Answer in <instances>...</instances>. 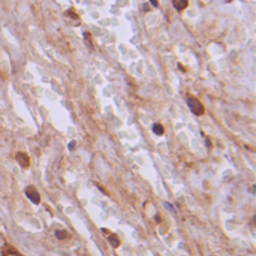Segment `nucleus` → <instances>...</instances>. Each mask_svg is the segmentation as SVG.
Segmentation results:
<instances>
[{"label": "nucleus", "mask_w": 256, "mask_h": 256, "mask_svg": "<svg viewBox=\"0 0 256 256\" xmlns=\"http://www.w3.org/2000/svg\"><path fill=\"white\" fill-rule=\"evenodd\" d=\"M187 105H189V108H190V111H192L193 114H196V115H202V114H204V105L199 102L196 98L189 96V98H187Z\"/></svg>", "instance_id": "nucleus-1"}, {"label": "nucleus", "mask_w": 256, "mask_h": 256, "mask_svg": "<svg viewBox=\"0 0 256 256\" xmlns=\"http://www.w3.org/2000/svg\"><path fill=\"white\" fill-rule=\"evenodd\" d=\"M26 195H27V198L33 202V204H39L41 202V196H39V193H38V190L33 187V186H28L26 189Z\"/></svg>", "instance_id": "nucleus-2"}, {"label": "nucleus", "mask_w": 256, "mask_h": 256, "mask_svg": "<svg viewBox=\"0 0 256 256\" xmlns=\"http://www.w3.org/2000/svg\"><path fill=\"white\" fill-rule=\"evenodd\" d=\"M15 159H17V162L21 165V168H28V165H30L28 154H26V153H17Z\"/></svg>", "instance_id": "nucleus-3"}, {"label": "nucleus", "mask_w": 256, "mask_h": 256, "mask_svg": "<svg viewBox=\"0 0 256 256\" xmlns=\"http://www.w3.org/2000/svg\"><path fill=\"white\" fill-rule=\"evenodd\" d=\"M102 232H103V234H108V240H109V243H111V246H112V247H118V246H120V240L117 238V235H115V234H109V231L105 229V228L102 229Z\"/></svg>", "instance_id": "nucleus-4"}, {"label": "nucleus", "mask_w": 256, "mask_h": 256, "mask_svg": "<svg viewBox=\"0 0 256 256\" xmlns=\"http://www.w3.org/2000/svg\"><path fill=\"white\" fill-rule=\"evenodd\" d=\"M172 5L177 11H184L189 5V0H172Z\"/></svg>", "instance_id": "nucleus-5"}, {"label": "nucleus", "mask_w": 256, "mask_h": 256, "mask_svg": "<svg viewBox=\"0 0 256 256\" xmlns=\"http://www.w3.org/2000/svg\"><path fill=\"white\" fill-rule=\"evenodd\" d=\"M3 256H23L20 252L14 250V249H3Z\"/></svg>", "instance_id": "nucleus-6"}, {"label": "nucleus", "mask_w": 256, "mask_h": 256, "mask_svg": "<svg viewBox=\"0 0 256 256\" xmlns=\"http://www.w3.org/2000/svg\"><path fill=\"white\" fill-rule=\"evenodd\" d=\"M153 132L156 133V135H162V133H163V128H162V125H159V123L153 125Z\"/></svg>", "instance_id": "nucleus-7"}, {"label": "nucleus", "mask_w": 256, "mask_h": 256, "mask_svg": "<svg viewBox=\"0 0 256 256\" xmlns=\"http://www.w3.org/2000/svg\"><path fill=\"white\" fill-rule=\"evenodd\" d=\"M55 237H57L58 240H65V238H66V232H65V231H62V229L55 231Z\"/></svg>", "instance_id": "nucleus-8"}, {"label": "nucleus", "mask_w": 256, "mask_h": 256, "mask_svg": "<svg viewBox=\"0 0 256 256\" xmlns=\"http://www.w3.org/2000/svg\"><path fill=\"white\" fill-rule=\"evenodd\" d=\"M84 39H85L87 45H90V47H91V41H90V39H91V36H90V33H87V32H85V33H84Z\"/></svg>", "instance_id": "nucleus-9"}, {"label": "nucleus", "mask_w": 256, "mask_h": 256, "mask_svg": "<svg viewBox=\"0 0 256 256\" xmlns=\"http://www.w3.org/2000/svg\"><path fill=\"white\" fill-rule=\"evenodd\" d=\"M75 148V141H71L69 142V150H74Z\"/></svg>", "instance_id": "nucleus-10"}, {"label": "nucleus", "mask_w": 256, "mask_h": 256, "mask_svg": "<svg viewBox=\"0 0 256 256\" xmlns=\"http://www.w3.org/2000/svg\"><path fill=\"white\" fill-rule=\"evenodd\" d=\"M150 3H151V6H154V8H157V0H150Z\"/></svg>", "instance_id": "nucleus-11"}, {"label": "nucleus", "mask_w": 256, "mask_h": 256, "mask_svg": "<svg viewBox=\"0 0 256 256\" xmlns=\"http://www.w3.org/2000/svg\"><path fill=\"white\" fill-rule=\"evenodd\" d=\"M165 205H166V207H168L169 210H172V211H174V207H172V205H171V204H168V202H166V204H165Z\"/></svg>", "instance_id": "nucleus-12"}]
</instances>
